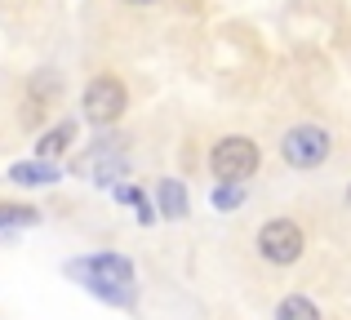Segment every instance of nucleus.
<instances>
[{"label":"nucleus","instance_id":"obj_4","mask_svg":"<svg viewBox=\"0 0 351 320\" xmlns=\"http://www.w3.org/2000/svg\"><path fill=\"white\" fill-rule=\"evenodd\" d=\"M125 85H120L116 76H98V80H89V89H85V116L94 125H112L120 121V112H125Z\"/></svg>","mask_w":351,"mask_h":320},{"label":"nucleus","instance_id":"obj_8","mask_svg":"<svg viewBox=\"0 0 351 320\" xmlns=\"http://www.w3.org/2000/svg\"><path fill=\"white\" fill-rule=\"evenodd\" d=\"M9 178L23 182V187H40V182H53L58 169L49 160H23V164H9Z\"/></svg>","mask_w":351,"mask_h":320},{"label":"nucleus","instance_id":"obj_5","mask_svg":"<svg viewBox=\"0 0 351 320\" xmlns=\"http://www.w3.org/2000/svg\"><path fill=\"white\" fill-rule=\"evenodd\" d=\"M258 254H263L267 262H293L302 254V232L289 223V218H271V223L258 232Z\"/></svg>","mask_w":351,"mask_h":320},{"label":"nucleus","instance_id":"obj_12","mask_svg":"<svg viewBox=\"0 0 351 320\" xmlns=\"http://www.w3.org/2000/svg\"><path fill=\"white\" fill-rule=\"evenodd\" d=\"M245 196H249L245 182H218V187H214V205L218 209H240V205H245Z\"/></svg>","mask_w":351,"mask_h":320},{"label":"nucleus","instance_id":"obj_9","mask_svg":"<svg viewBox=\"0 0 351 320\" xmlns=\"http://www.w3.org/2000/svg\"><path fill=\"white\" fill-rule=\"evenodd\" d=\"M156 200H160L165 218H187V191H182L178 178H165L160 187H156Z\"/></svg>","mask_w":351,"mask_h":320},{"label":"nucleus","instance_id":"obj_2","mask_svg":"<svg viewBox=\"0 0 351 320\" xmlns=\"http://www.w3.org/2000/svg\"><path fill=\"white\" fill-rule=\"evenodd\" d=\"M209 169L218 182H245L258 169V147L249 138H223L209 151Z\"/></svg>","mask_w":351,"mask_h":320},{"label":"nucleus","instance_id":"obj_13","mask_svg":"<svg viewBox=\"0 0 351 320\" xmlns=\"http://www.w3.org/2000/svg\"><path fill=\"white\" fill-rule=\"evenodd\" d=\"M125 5H152V0H125Z\"/></svg>","mask_w":351,"mask_h":320},{"label":"nucleus","instance_id":"obj_3","mask_svg":"<svg viewBox=\"0 0 351 320\" xmlns=\"http://www.w3.org/2000/svg\"><path fill=\"white\" fill-rule=\"evenodd\" d=\"M280 151L293 169H316V164L329 156V134L320 130V125H293V130L285 134Z\"/></svg>","mask_w":351,"mask_h":320},{"label":"nucleus","instance_id":"obj_6","mask_svg":"<svg viewBox=\"0 0 351 320\" xmlns=\"http://www.w3.org/2000/svg\"><path fill=\"white\" fill-rule=\"evenodd\" d=\"M76 173H85V178H94V182H116L120 173H125V151L112 147V143H103V147L85 151V156L76 160Z\"/></svg>","mask_w":351,"mask_h":320},{"label":"nucleus","instance_id":"obj_1","mask_svg":"<svg viewBox=\"0 0 351 320\" xmlns=\"http://www.w3.org/2000/svg\"><path fill=\"white\" fill-rule=\"evenodd\" d=\"M67 276H76L85 289H94L107 303H129L134 298V262L120 254H98V258L67 262Z\"/></svg>","mask_w":351,"mask_h":320},{"label":"nucleus","instance_id":"obj_14","mask_svg":"<svg viewBox=\"0 0 351 320\" xmlns=\"http://www.w3.org/2000/svg\"><path fill=\"white\" fill-rule=\"evenodd\" d=\"M347 200H351V191H347Z\"/></svg>","mask_w":351,"mask_h":320},{"label":"nucleus","instance_id":"obj_10","mask_svg":"<svg viewBox=\"0 0 351 320\" xmlns=\"http://www.w3.org/2000/svg\"><path fill=\"white\" fill-rule=\"evenodd\" d=\"M276 320H320V312H316V303H311V298L293 294V298H285V303H280Z\"/></svg>","mask_w":351,"mask_h":320},{"label":"nucleus","instance_id":"obj_7","mask_svg":"<svg viewBox=\"0 0 351 320\" xmlns=\"http://www.w3.org/2000/svg\"><path fill=\"white\" fill-rule=\"evenodd\" d=\"M71 138H76V125H71V121L53 125V130L45 134L40 143H36V156H40V160H53V156H62V151L71 147Z\"/></svg>","mask_w":351,"mask_h":320},{"label":"nucleus","instance_id":"obj_11","mask_svg":"<svg viewBox=\"0 0 351 320\" xmlns=\"http://www.w3.org/2000/svg\"><path fill=\"white\" fill-rule=\"evenodd\" d=\"M36 223V209L27 205H0V236H9L14 227H32Z\"/></svg>","mask_w":351,"mask_h":320}]
</instances>
